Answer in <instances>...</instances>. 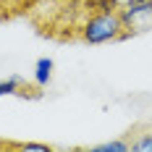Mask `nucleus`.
Here are the masks:
<instances>
[{"label": "nucleus", "instance_id": "obj_9", "mask_svg": "<svg viewBox=\"0 0 152 152\" xmlns=\"http://www.w3.org/2000/svg\"><path fill=\"white\" fill-rule=\"evenodd\" d=\"M37 3H42V0H18V8H34Z\"/></svg>", "mask_w": 152, "mask_h": 152}, {"label": "nucleus", "instance_id": "obj_10", "mask_svg": "<svg viewBox=\"0 0 152 152\" xmlns=\"http://www.w3.org/2000/svg\"><path fill=\"white\" fill-rule=\"evenodd\" d=\"M129 3H134V0H113L115 8H123V5H129Z\"/></svg>", "mask_w": 152, "mask_h": 152}, {"label": "nucleus", "instance_id": "obj_5", "mask_svg": "<svg viewBox=\"0 0 152 152\" xmlns=\"http://www.w3.org/2000/svg\"><path fill=\"white\" fill-rule=\"evenodd\" d=\"M24 87V79L21 76H8V79H0V97H8V94H18Z\"/></svg>", "mask_w": 152, "mask_h": 152}, {"label": "nucleus", "instance_id": "obj_3", "mask_svg": "<svg viewBox=\"0 0 152 152\" xmlns=\"http://www.w3.org/2000/svg\"><path fill=\"white\" fill-rule=\"evenodd\" d=\"M53 68H55L53 58H39V61L34 63V84L39 89H45L47 84L53 81Z\"/></svg>", "mask_w": 152, "mask_h": 152}, {"label": "nucleus", "instance_id": "obj_8", "mask_svg": "<svg viewBox=\"0 0 152 152\" xmlns=\"http://www.w3.org/2000/svg\"><path fill=\"white\" fill-rule=\"evenodd\" d=\"M16 150H21V152H47L50 147L47 144H42V142H24V144H13Z\"/></svg>", "mask_w": 152, "mask_h": 152}, {"label": "nucleus", "instance_id": "obj_1", "mask_svg": "<svg viewBox=\"0 0 152 152\" xmlns=\"http://www.w3.org/2000/svg\"><path fill=\"white\" fill-rule=\"evenodd\" d=\"M123 21L118 8L113 11H87L84 21L79 24V39L84 45H110L121 42Z\"/></svg>", "mask_w": 152, "mask_h": 152}, {"label": "nucleus", "instance_id": "obj_7", "mask_svg": "<svg viewBox=\"0 0 152 152\" xmlns=\"http://www.w3.org/2000/svg\"><path fill=\"white\" fill-rule=\"evenodd\" d=\"M87 11H113V0H79Z\"/></svg>", "mask_w": 152, "mask_h": 152}, {"label": "nucleus", "instance_id": "obj_4", "mask_svg": "<svg viewBox=\"0 0 152 152\" xmlns=\"http://www.w3.org/2000/svg\"><path fill=\"white\" fill-rule=\"evenodd\" d=\"M131 144L129 139H110V142H102L97 147H92V152H129Z\"/></svg>", "mask_w": 152, "mask_h": 152}, {"label": "nucleus", "instance_id": "obj_2", "mask_svg": "<svg viewBox=\"0 0 152 152\" xmlns=\"http://www.w3.org/2000/svg\"><path fill=\"white\" fill-rule=\"evenodd\" d=\"M118 13H121L123 29L131 37L152 31V0H134V3L118 8Z\"/></svg>", "mask_w": 152, "mask_h": 152}, {"label": "nucleus", "instance_id": "obj_6", "mask_svg": "<svg viewBox=\"0 0 152 152\" xmlns=\"http://www.w3.org/2000/svg\"><path fill=\"white\" fill-rule=\"evenodd\" d=\"M129 144H131V152H152V129L139 134V139L129 142Z\"/></svg>", "mask_w": 152, "mask_h": 152}, {"label": "nucleus", "instance_id": "obj_11", "mask_svg": "<svg viewBox=\"0 0 152 152\" xmlns=\"http://www.w3.org/2000/svg\"><path fill=\"white\" fill-rule=\"evenodd\" d=\"M58 3H79V0H58Z\"/></svg>", "mask_w": 152, "mask_h": 152}]
</instances>
